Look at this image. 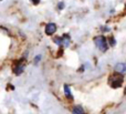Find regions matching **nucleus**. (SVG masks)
I'll return each instance as SVG.
<instances>
[{
	"mask_svg": "<svg viewBox=\"0 0 126 114\" xmlns=\"http://www.w3.org/2000/svg\"><path fill=\"white\" fill-rule=\"evenodd\" d=\"M57 31V24L53 23V22H51V23H48L46 27V33L48 35H51L53 34V33Z\"/></svg>",
	"mask_w": 126,
	"mask_h": 114,
	"instance_id": "nucleus-3",
	"label": "nucleus"
},
{
	"mask_svg": "<svg viewBox=\"0 0 126 114\" xmlns=\"http://www.w3.org/2000/svg\"><path fill=\"white\" fill-rule=\"evenodd\" d=\"M72 112H73V114H84V110L81 106H75V108H73Z\"/></svg>",
	"mask_w": 126,
	"mask_h": 114,
	"instance_id": "nucleus-7",
	"label": "nucleus"
},
{
	"mask_svg": "<svg viewBox=\"0 0 126 114\" xmlns=\"http://www.w3.org/2000/svg\"><path fill=\"white\" fill-rule=\"evenodd\" d=\"M63 7H64V3H63V2H60L59 3V9H63Z\"/></svg>",
	"mask_w": 126,
	"mask_h": 114,
	"instance_id": "nucleus-10",
	"label": "nucleus"
},
{
	"mask_svg": "<svg viewBox=\"0 0 126 114\" xmlns=\"http://www.w3.org/2000/svg\"><path fill=\"white\" fill-rule=\"evenodd\" d=\"M64 94H65V97H66L69 100H73L72 93H71V91H70V86L66 85V84L64 85Z\"/></svg>",
	"mask_w": 126,
	"mask_h": 114,
	"instance_id": "nucleus-6",
	"label": "nucleus"
},
{
	"mask_svg": "<svg viewBox=\"0 0 126 114\" xmlns=\"http://www.w3.org/2000/svg\"><path fill=\"white\" fill-rule=\"evenodd\" d=\"M23 69H24V64L22 63V61H20V62H18L15 66H13V72H15V74L19 75V74H21L22 73Z\"/></svg>",
	"mask_w": 126,
	"mask_h": 114,
	"instance_id": "nucleus-4",
	"label": "nucleus"
},
{
	"mask_svg": "<svg viewBox=\"0 0 126 114\" xmlns=\"http://www.w3.org/2000/svg\"><path fill=\"white\" fill-rule=\"evenodd\" d=\"M115 70L116 72H120V73H123L126 71V63H118L117 65L115 66Z\"/></svg>",
	"mask_w": 126,
	"mask_h": 114,
	"instance_id": "nucleus-5",
	"label": "nucleus"
},
{
	"mask_svg": "<svg viewBox=\"0 0 126 114\" xmlns=\"http://www.w3.org/2000/svg\"><path fill=\"white\" fill-rule=\"evenodd\" d=\"M40 59H41V55H38V57H35V59H34V63L37 64L38 62L40 61Z\"/></svg>",
	"mask_w": 126,
	"mask_h": 114,
	"instance_id": "nucleus-8",
	"label": "nucleus"
},
{
	"mask_svg": "<svg viewBox=\"0 0 126 114\" xmlns=\"http://www.w3.org/2000/svg\"><path fill=\"white\" fill-rule=\"evenodd\" d=\"M123 81H124V78H123L122 73H120V72H116V73H114L113 75L110 77V84H111V86L114 89L120 88L123 84Z\"/></svg>",
	"mask_w": 126,
	"mask_h": 114,
	"instance_id": "nucleus-1",
	"label": "nucleus"
},
{
	"mask_svg": "<svg viewBox=\"0 0 126 114\" xmlns=\"http://www.w3.org/2000/svg\"><path fill=\"white\" fill-rule=\"evenodd\" d=\"M31 2H32L33 4H38L40 2V0H31Z\"/></svg>",
	"mask_w": 126,
	"mask_h": 114,
	"instance_id": "nucleus-9",
	"label": "nucleus"
},
{
	"mask_svg": "<svg viewBox=\"0 0 126 114\" xmlns=\"http://www.w3.org/2000/svg\"><path fill=\"white\" fill-rule=\"evenodd\" d=\"M94 42H95V46L97 47L102 52H105V51L107 50V48H109L107 42H106V39H105V37H103V35L95 37L94 38Z\"/></svg>",
	"mask_w": 126,
	"mask_h": 114,
	"instance_id": "nucleus-2",
	"label": "nucleus"
}]
</instances>
